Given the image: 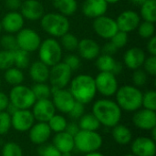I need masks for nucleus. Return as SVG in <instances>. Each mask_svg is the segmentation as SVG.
Masks as SVG:
<instances>
[{
  "mask_svg": "<svg viewBox=\"0 0 156 156\" xmlns=\"http://www.w3.org/2000/svg\"><path fill=\"white\" fill-rule=\"evenodd\" d=\"M92 114L97 118L101 125L112 128L120 123L122 111L115 101L105 98L94 102L92 106Z\"/></svg>",
  "mask_w": 156,
  "mask_h": 156,
  "instance_id": "obj_1",
  "label": "nucleus"
},
{
  "mask_svg": "<svg viewBox=\"0 0 156 156\" xmlns=\"http://www.w3.org/2000/svg\"><path fill=\"white\" fill-rule=\"evenodd\" d=\"M69 85V90L75 101L84 105L91 102L97 94L94 78L89 74L77 75L71 79Z\"/></svg>",
  "mask_w": 156,
  "mask_h": 156,
  "instance_id": "obj_2",
  "label": "nucleus"
},
{
  "mask_svg": "<svg viewBox=\"0 0 156 156\" xmlns=\"http://www.w3.org/2000/svg\"><path fill=\"white\" fill-rule=\"evenodd\" d=\"M116 103L122 111L134 112L142 108L143 92L133 85H123L119 87L116 93Z\"/></svg>",
  "mask_w": 156,
  "mask_h": 156,
  "instance_id": "obj_3",
  "label": "nucleus"
},
{
  "mask_svg": "<svg viewBox=\"0 0 156 156\" xmlns=\"http://www.w3.org/2000/svg\"><path fill=\"white\" fill-rule=\"evenodd\" d=\"M40 26L44 32L51 37L57 38L69 32L70 22L69 18L59 13H45L40 19Z\"/></svg>",
  "mask_w": 156,
  "mask_h": 156,
  "instance_id": "obj_4",
  "label": "nucleus"
},
{
  "mask_svg": "<svg viewBox=\"0 0 156 156\" xmlns=\"http://www.w3.org/2000/svg\"><path fill=\"white\" fill-rule=\"evenodd\" d=\"M37 51L39 60L49 68L61 61L63 49L59 41L54 37H48L41 41Z\"/></svg>",
  "mask_w": 156,
  "mask_h": 156,
  "instance_id": "obj_5",
  "label": "nucleus"
},
{
  "mask_svg": "<svg viewBox=\"0 0 156 156\" xmlns=\"http://www.w3.org/2000/svg\"><path fill=\"white\" fill-rule=\"evenodd\" d=\"M103 140L100 133L93 131L80 130L74 136L75 148L83 154L98 151L102 145Z\"/></svg>",
  "mask_w": 156,
  "mask_h": 156,
  "instance_id": "obj_6",
  "label": "nucleus"
},
{
  "mask_svg": "<svg viewBox=\"0 0 156 156\" xmlns=\"http://www.w3.org/2000/svg\"><path fill=\"white\" fill-rule=\"evenodd\" d=\"M8 98L10 103L17 110H30L36 101L31 88L23 84L13 86L9 91Z\"/></svg>",
  "mask_w": 156,
  "mask_h": 156,
  "instance_id": "obj_7",
  "label": "nucleus"
},
{
  "mask_svg": "<svg viewBox=\"0 0 156 156\" xmlns=\"http://www.w3.org/2000/svg\"><path fill=\"white\" fill-rule=\"evenodd\" d=\"M72 70L63 62L60 61L49 68L48 80L52 89L66 88L72 77Z\"/></svg>",
  "mask_w": 156,
  "mask_h": 156,
  "instance_id": "obj_8",
  "label": "nucleus"
},
{
  "mask_svg": "<svg viewBox=\"0 0 156 156\" xmlns=\"http://www.w3.org/2000/svg\"><path fill=\"white\" fill-rule=\"evenodd\" d=\"M16 38L17 48L28 53L37 51L42 41L39 34L36 30L29 27H23L16 33Z\"/></svg>",
  "mask_w": 156,
  "mask_h": 156,
  "instance_id": "obj_9",
  "label": "nucleus"
},
{
  "mask_svg": "<svg viewBox=\"0 0 156 156\" xmlns=\"http://www.w3.org/2000/svg\"><path fill=\"white\" fill-rule=\"evenodd\" d=\"M94 80L97 92L105 98L114 96L119 88L117 77L112 72H100Z\"/></svg>",
  "mask_w": 156,
  "mask_h": 156,
  "instance_id": "obj_10",
  "label": "nucleus"
},
{
  "mask_svg": "<svg viewBox=\"0 0 156 156\" xmlns=\"http://www.w3.org/2000/svg\"><path fill=\"white\" fill-rule=\"evenodd\" d=\"M92 27L94 32L101 38L110 40L119 30L116 20L106 15L93 19Z\"/></svg>",
  "mask_w": 156,
  "mask_h": 156,
  "instance_id": "obj_11",
  "label": "nucleus"
},
{
  "mask_svg": "<svg viewBox=\"0 0 156 156\" xmlns=\"http://www.w3.org/2000/svg\"><path fill=\"white\" fill-rule=\"evenodd\" d=\"M51 101L55 109L62 113H69L76 101L70 91L66 88L52 89Z\"/></svg>",
  "mask_w": 156,
  "mask_h": 156,
  "instance_id": "obj_12",
  "label": "nucleus"
},
{
  "mask_svg": "<svg viewBox=\"0 0 156 156\" xmlns=\"http://www.w3.org/2000/svg\"><path fill=\"white\" fill-rule=\"evenodd\" d=\"M35 121L48 122V120L56 113V109L50 99L36 100L31 111Z\"/></svg>",
  "mask_w": 156,
  "mask_h": 156,
  "instance_id": "obj_13",
  "label": "nucleus"
},
{
  "mask_svg": "<svg viewBox=\"0 0 156 156\" xmlns=\"http://www.w3.org/2000/svg\"><path fill=\"white\" fill-rule=\"evenodd\" d=\"M35 122L30 110H16L11 115V127L19 133L28 132Z\"/></svg>",
  "mask_w": 156,
  "mask_h": 156,
  "instance_id": "obj_14",
  "label": "nucleus"
},
{
  "mask_svg": "<svg viewBox=\"0 0 156 156\" xmlns=\"http://www.w3.org/2000/svg\"><path fill=\"white\" fill-rule=\"evenodd\" d=\"M133 123L134 126L143 131H151L156 127L155 111L147 109H139L134 112L133 116Z\"/></svg>",
  "mask_w": 156,
  "mask_h": 156,
  "instance_id": "obj_15",
  "label": "nucleus"
},
{
  "mask_svg": "<svg viewBox=\"0 0 156 156\" xmlns=\"http://www.w3.org/2000/svg\"><path fill=\"white\" fill-rule=\"evenodd\" d=\"M115 20L118 29L129 34L137 29L141 22V16L136 11L125 10L122 12Z\"/></svg>",
  "mask_w": 156,
  "mask_h": 156,
  "instance_id": "obj_16",
  "label": "nucleus"
},
{
  "mask_svg": "<svg viewBox=\"0 0 156 156\" xmlns=\"http://www.w3.org/2000/svg\"><path fill=\"white\" fill-rule=\"evenodd\" d=\"M19 12L25 19L37 21L44 16L45 8L43 4L38 0H25L22 1Z\"/></svg>",
  "mask_w": 156,
  "mask_h": 156,
  "instance_id": "obj_17",
  "label": "nucleus"
},
{
  "mask_svg": "<svg viewBox=\"0 0 156 156\" xmlns=\"http://www.w3.org/2000/svg\"><path fill=\"white\" fill-rule=\"evenodd\" d=\"M131 143V151L133 154L136 156H155V141L151 137L141 136Z\"/></svg>",
  "mask_w": 156,
  "mask_h": 156,
  "instance_id": "obj_18",
  "label": "nucleus"
},
{
  "mask_svg": "<svg viewBox=\"0 0 156 156\" xmlns=\"http://www.w3.org/2000/svg\"><path fill=\"white\" fill-rule=\"evenodd\" d=\"M2 28L5 33L16 34L25 25V18L19 11H8L0 21Z\"/></svg>",
  "mask_w": 156,
  "mask_h": 156,
  "instance_id": "obj_19",
  "label": "nucleus"
},
{
  "mask_svg": "<svg viewBox=\"0 0 156 156\" xmlns=\"http://www.w3.org/2000/svg\"><path fill=\"white\" fill-rule=\"evenodd\" d=\"M109 8V4L105 0H84L81 5L83 15L88 18L95 19L104 16Z\"/></svg>",
  "mask_w": 156,
  "mask_h": 156,
  "instance_id": "obj_20",
  "label": "nucleus"
},
{
  "mask_svg": "<svg viewBox=\"0 0 156 156\" xmlns=\"http://www.w3.org/2000/svg\"><path fill=\"white\" fill-rule=\"evenodd\" d=\"M79 56L85 60H95L101 54V47L97 41L91 38H83L79 40L77 48Z\"/></svg>",
  "mask_w": 156,
  "mask_h": 156,
  "instance_id": "obj_21",
  "label": "nucleus"
},
{
  "mask_svg": "<svg viewBox=\"0 0 156 156\" xmlns=\"http://www.w3.org/2000/svg\"><path fill=\"white\" fill-rule=\"evenodd\" d=\"M52 132L48 122H37L28 131V137L32 144L37 145H43L48 142Z\"/></svg>",
  "mask_w": 156,
  "mask_h": 156,
  "instance_id": "obj_22",
  "label": "nucleus"
},
{
  "mask_svg": "<svg viewBox=\"0 0 156 156\" xmlns=\"http://www.w3.org/2000/svg\"><path fill=\"white\" fill-rule=\"evenodd\" d=\"M146 58V54L144 49L138 47H133L127 49L123 55V64L132 70L141 69Z\"/></svg>",
  "mask_w": 156,
  "mask_h": 156,
  "instance_id": "obj_23",
  "label": "nucleus"
},
{
  "mask_svg": "<svg viewBox=\"0 0 156 156\" xmlns=\"http://www.w3.org/2000/svg\"><path fill=\"white\" fill-rule=\"evenodd\" d=\"M27 69L29 77L35 83L47 82L48 80L49 67L39 59L30 63Z\"/></svg>",
  "mask_w": 156,
  "mask_h": 156,
  "instance_id": "obj_24",
  "label": "nucleus"
},
{
  "mask_svg": "<svg viewBox=\"0 0 156 156\" xmlns=\"http://www.w3.org/2000/svg\"><path fill=\"white\" fill-rule=\"evenodd\" d=\"M52 144L61 153H72L75 149L74 137L67 132H61L55 134Z\"/></svg>",
  "mask_w": 156,
  "mask_h": 156,
  "instance_id": "obj_25",
  "label": "nucleus"
},
{
  "mask_svg": "<svg viewBox=\"0 0 156 156\" xmlns=\"http://www.w3.org/2000/svg\"><path fill=\"white\" fill-rule=\"evenodd\" d=\"M112 136L113 140L120 145H127L133 141V133L131 130L121 123H118L112 127Z\"/></svg>",
  "mask_w": 156,
  "mask_h": 156,
  "instance_id": "obj_26",
  "label": "nucleus"
},
{
  "mask_svg": "<svg viewBox=\"0 0 156 156\" xmlns=\"http://www.w3.org/2000/svg\"><path fill=\"white\" fill-rule=\"evenodd\" d=\"M58 13L69 17L73 16L78 10V2L77 0H57L54 2Z\"/></svg>",
  "mask_w": 156,
  "mask_h": 156,
  "instance_id": "obj_27",
  "label": "nucleus"
},
{
  "mask_svg": "<svg viewBox=\"0 0 156 156\" xmlns=\"http://www.w3.org/2000/svg\"><path fill=\"white\" fill-rule=\"evenodd\" d=\"M140 8V16L144 21L151 23L156 22V0H147L142 4Z\"/></svg>",
  "mask_w": 156,
  "mask_h": 156,
  "instance_id": "obj_28",
  "label": "nucleus"
},
{
  "mask_svg": "<svg viewBox=\"0 0 156 156\" xmlns=\"http://www.w3.org/2000/svg\"><path fill=\"white\" fill-rule=\"evenodd\" d=\"M117 60L113 58V56L100 54L98 58L95 59L96 68L100 70V72H112L116 65Z\"/></svg>",
  "mask_w": 156,
  "mask_h": 156,
  "instance_id": "obj_29",
  "label": "nucleus"
},
{
  "mask_svg": "<svg viewBox=\"0 0 156 156\" xmlns=\"http://www.w3.org/2000/svg\"><path fill=\"white\" fill-rule=\"evenodd\" d=\"M4 79L7 84L11 85V86H16V85L23 83L25 76H24L22 69H17L13 66L5 70Z\"/></svg>",
  "mask_w": 156,
  "mask_h": 156,
  "instance_id": "obj_30",
  "label": "nucleus"
},
{
  "mask_svg": "<svg viewBox=\"0 0 156 156\" xmlns=\"http://www.w3.org/2000/svg\"><path fill=\"white\" fill-rule=\"evenodd\" d=\"M78 125H79L80 130L97 132V130L101 126V123L91 112V113H84L79 119Z\"/></svg>",
  "mask_w": 156,
  "mask_h": 156,
  "instance_id": "obj_31",
  "label": "nucleus"
},
{
  "mask_svg": "<svg viewBox=\"0 0 156 156\" xmlns=\"http://www.w3.org/2000/svg\"><path fill=\"white\" fill-rule=\"evenodd\" d=\"M13 62H14V67L20 69H27L30 65V53L20 49L16 48V50L13 51Z\"/></svg>",
  "mask_w": 156,
  "mask_h": 156,
  "instance_id": "obj_32",
  "label": "nucleus"
},
{
  "mask_svg": "<svg viewBox=\"0 0 156 156\" xmlns=\"http://www.w3.org/2000/svg\"><path fill=\"white\" fill-rule=\"evenodd\" d=\"M31 90L35 95L36 100H42V99H50L52 94V88L50 85L47 84V82L41 83H35Z\"/></svg>",
  "mask_w": 156,
  "mask_h": 156,
  "instance_id": "obj_33",
  "label": "nucleus"
},
{
  "mask_svg": "<svg viewBox=\"0 0 156 156\" xmlns=\"http://www.w3.org/2000/svg\"><path fill=\"white\" fill-rule=\"evenodd\" d=\"M48 124L52 133H58L64 132L68 125V122L64 116L61 114H54L48 122Z\"/></svg>",
  "mask_w": 156,
  "mask_h": 156,
  "instance_id": "obj_34",
  "label": "nucleus"
},
{
  "mask_svg": "<svg viewBox=\"0 0 156 156\" xmlns=\"http://www.w3.org/2000/svg\"><path fill=\"white\" fill-rule=\"evenodd\" d=\"M59 43H60L62 49L71 52V51L77 50V48L79 45V39L74 34L68 32L64 34L62 37H60Z\"/></svg>",
  "mask_w": 156,
  "mask_h": 156,
  "instance_id": "obj_35",
  "label": "nucleus"
},
{
  "mask_svg": "<svg viewBox=\"0 0 156 156\" xmlns=\"http://www.w3.org/2000/svg\"><path fill=\"white\" fill-rule=\"evenodd\" d=\"M136 30L140 37L144 39H149L154 36L155 26H154V23H151L148 21H143V22L141 21Z\"/></svg>",
  "mask_w": 156,
  "mask_h": 156,
  "instance_id": "obj_36",
  "label": "nucleus"
},
{
  "mask_svg": "<svg viewBox=\"0 0 156 156\" xmlns=\"http://www.w3.org/2000/svg\"><path fill=\"white\" fill-rule=\"evenodd\" d=\"M0 46L4 50L7 51H14L17 48L16 38L14 34H5L0 37Z\"/></svg>",
  "mask_w": 156,
  "mask_h": 156,
  "instance_id": "obj_37",
  "label": "nucleus"
},
{
  "mask_svg": "<svg viewBox=\"0 0 156 156\" xmlns=\"http://www.w3.org/2000/svg\"><path fill=\"white\" fill-rule=\"evenodd\" d=\"M142 107L147 110L156 111V92L154 90H151L143 93Z\"/></svg>",
  "mask_w": 156,
  "mask_h": 156,
  "instance_id": "obj_38",
  "label": "nucleus"
},
{
  "mask_svg": "<svg viewBox=\"0 0 156 156\" xmlns=\"http://www.w3.org/2000/svg\"><path fill=\"white\" fill-rule=\"evenodd\" d=\"M1 154L2 156H23V151L16 143L8 142L3 146Z\"/></svg>",
  "mask_w": 156,
  "mask_h": 156,
  "instance_id": "obj_39",
  "label": "nucleus"
},
{
  "mask_svg": "<svg viewBox=\"0 0 156 156\" xmlns=\"http://www.w3.org/2000/svg\"><path fill=\"white\" fill-rule=\"evenodd\" d=\"M147 80H148V75L142 68L133 70V73L132 75V81L133 86L137 88L144 87L146 84Z\"/></svg>",
  "mask_w": 156,
  "mask_h": 156,
  "instance_id": "obj_40",
  "label": "nucleus"
},
{
  "mask_svg": "<svg viewBox=\"0 0 156 156\" xmlns=\"http://www.w3.org/2000/svg\"><path fill=\"white\" fill-rule=\"evenodd\" d=\"M110 41L118 48H124L128 41H129V37H128V33H125L123 31L118 30L110 39Z\"/></svg>",
  "mask_w": 156,
  "mask_h": 156,
  "instance_id": "obj_41",
  "label": "nucleus"
},
{
  "mask_svg": "<svg viewBox=\"0 0 156 156\" xmlns=\"http://www.w3.org/2000/svg\"><path fill=\"white\" fill-rule=\"evenodd\" d=\"M13 66V51L0 50V69L5 70Z\"/></svg>",
  "mask_w": 156,
  "mask_h": 156,
  "instance_id": "obj_42",
  "label": "nucleus"
},
{
  "mask_svg": "<svg viewBox=\"0 0 156 156\" xmlns=\"http://www.w3.org/2000/svg\"><path fill=\"white\" fill-rule=\"evenodd\" d=\"M11 128V115L5 111L0 112V135H4L9 132Z\"/></svg>",
  "mask_w": 156,
  "mask_h": 156,
  "instance_id": "obj_43",
  "label": "nucleus"
},
{
  "mask_svg": "<svg viewBox=\"0 0 156 156\" xmlns=\"http://www.w3.org/2000/svg\"><path fill=\"white\" fill-rule=\"evenodd\" d=\"M143 69L147 73L149 76H155L156 75V56L150 55L149 57H146L144 64H143Z\"/></svg>",
  "mask_w": 156,
  "mask_h": 156,
  "instance_id": "obj_44",
  "label": "nucleus"
},
{
  "mask_svg": "<svg viewBox=\"0 0 156 156\" xmlns=\"http://www.w3.org/2000/svg\"><path fill=\"white\" fill-rule=\"evenodd\" d=\"M63 62L72 70H77L80 69V64H81V60H80V58L79 55H76V54H69L67 55L64 59H63Z\"/></svg>",
  "mask_w": 156,
  "mask_h": 156,
  "instance_id": "obj_45",
  "label": "nucleus"
},
{
  "mask_svg": "<svg viewBox=\"0 0 156 156\" xmlns=\"http://www.w3.org/2000/svg\"><path fill=\"white\" fill-rule=\"evenodd\" d=\"M84 113H85V105L80 102L75 101L72 109L70 110V112L68 114H69L71 119L79 120Z\"/></svg>",
  "mask_w": 156,
  "mask_h": 156,
  "instance_id": "obj_46",
  "label": "nucleus"
},
{
  "mask_svg": "<svg viewBox=\"0 0 156 156\" xmlns=\"http://www.w3.org/2000/svg\"><path fill=\"white\" fill-rule=\"evenodd\" d=\"M38 150V154L40 156H61V153L53 144L42 146Z\"/></svg>",
  "mask_w": 156,
  "mask_h": 156,
  "instance_id": "obj_47",
  "label": "nucleus"
},
{
  "mask_svg": "<svg viewBox=\"0 0 156 156\" xmlns=\"http://www.w3.org/2000/svg\"><path fill=\"white\" fill-rule=\"evenodd\" d=\"M117 51L118 48L111 41H108L102 46V48H101V54H104V55L114 56L117 53Z\"/></svg>",
  "mask_w": 156,
  "mask_h": 156,
  "instance_id": "obj_48",
  "label": "nucleus"
},
{
  "mask_svg": "<svg viewBox=\"0 0 156 156\" xmlns=\"http://www.w3.org/2000/svg\"><path fill=\"white\" fill-rule=\"evenodd\" d=\"M22 0H5V7L9 11H19Z\"/></svg>",
  "mask_w": 156,
  "mask_h": 156,
  "instance_id": "obj_49",
  "label": "nucleus"
},
{
  "mask_svg": "<svg viewBox=\"0 0 156 156\" xmlns=\"http://www.w3.org/2000/svg\"><path fill=\"white\" fill-rule=\"evenodd\" d=\"M146 49L148 53L152 56H156V37L155 36L152 37L151 38L148 39L147 45H146Z\"/></svg>",
  "mask_w": 156,
  "mask_h": 156,
  "instance_id": "obj_50",
  "label": "nucleus"
},
{
  "mask_svg": "<svg viewBox=\"0 0 156 156\" xmlns=\"http://www.w3.org/2000/svg\"><path fill=\"white\" fill-rule=\"evenodd\" d=\"M10 101H9L8 95H6L5 92L0 91V112L5 111Z\"/></svg>",
  "mask_w": 156,
  "mask_h": 156,
  "instance_id": "obj_51",
  "label": "nucleus"
},
{
  "mask_svg": "<svg viewBox=\"0 0 156 156\" xmlns=\"http://www.w3.org/2000/svg\"><path fill=\"white\" fill-rule=\"evenodd\" d=\"M80 131L79 125L75 122H71V123H68L65 132H67L68 133H69L70 135H72L73 137L78 133V132Z\"/></svg>",
  "mask_w": 156,
  "mask_h": 156,
  "instance_id": "obj_52",
  "label": "nucleus"
},
{
  "mask_svg": "<svg viewBox=\"0 0 156 156\" xmlns=\"http://www.w3.org/2000/svg\"><path fill=\"white\" fill-rule=\"evenodd\" d=\"M85 156H105L102 154L101 153H99L98 151L96 152H92V153H89V154H85Z\"/></svg>",
  "mask_w": 156,
  "mask_h": 156,
  "instance_id": "obj_53",
  "label": "nucleus"
},
{
  "mask_svg": "<svg viewBox=\"0 0 156 156\" xmlns=\"http://www.w3.org/2000/svg\"><path fill=\"white\" fill-rule=\"evenodd\" d=\"M133 4H134V5H141L142 4H144L145 1H147V0H130Z\"/></svg>",
  "mask_w": 156,
  "mask_h": 156,
  "instance_id": "obj_54",
  "label": "nucleus"
},
{
  "mask_svg": "<svg viewBox=\"0 0 156 156\" xmlns=\"http://www.w3.org/2000/svg\"><path fill=\"white\" fill-rule=\"evenodd\" d=\"M105 1L110 5V4H117V3L120 2L121 0H105Z\"/></svg>",
  "mask_w": 156,
  "mask_h": 156,
  "instance_id": "obj_55",
  "label": "nucleus"
},
{
  "mask_svg": "<svg viewBox=\"0 0 156 156\" xmlns=\"http://www.w3.org/2000/svg\"><path fill=\"white\" fill-rule=\"evenodd\" d=\"M61 156H72L71 153H63L61 154Z\"/></svg>",
  "mask_w": 156,
  "mask_h": 156,
  "instance_id": "obj_56",
  "label": "nucleus"
},
{
  "mask_svg": "<svg viewBox=\"0 0 156 156\" xmlns=\"http://www.w3.org/2000/svg\"><path fill=\"white\" fill-rule=\"evenodd\" d=\"M2 31H3V28H2V25H1V22H0V34H1Z\"/></svg>",
  "mask_w": 156,
  "mask_h": 156,
  "instance_id": "obj_57",
  "label": "nucleus"
},
{
  "mask_svg": "<svg viewBox=\"0 0 156 156\" xmlns=\"http://www.w3.org/2000/svg\"><path fill=\"white\" fill-rule=\"evenodd\" d=\"M124 156H136V155H134V154H125Z\"/></svg>",
  "mask_w": 156,
  "mask_h": 156,
  "instance_id": "obj_58",
  "label": "nucleus"
},
{
  "mask_svg": "<svg viewBox=\"0 0 156 156\" xmlns=\"http://www.w3.org/2000/svg\"><path fill=\"white\" fill-rule=\"evenodd\" d=\"M50 1H53V2H55V1H57V0H50Z\"/></svg>",
  "mask_w": 156,
  "mask_h": 156,
  "instance_id": "obj_59",
  "label": "nucleus"
},
{
  "mask_svg": "<svg viewBox=\"0 0 156 156\" xmlns=\"http://www.w3.org/2000/svg\"><path fill=\"white\" fill-rule=\"evenodd\" d=\"M0 87H1V80H0Z\"/></svg>",
  "mask_w": 156,
  "mask_h": 156,
  "instance_id": "obj_60",
  "label": "nucleus"
}]
</instances>
